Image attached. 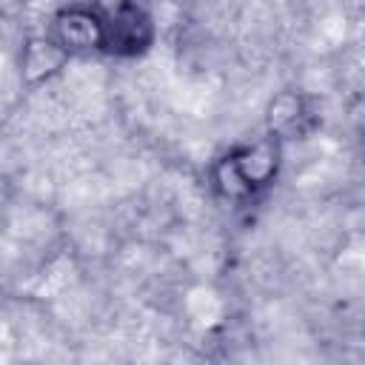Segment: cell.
Segmentation results:
<instances>
[{
	"label": "cell",
	"mask_w": 365,
	"mask_h": 365,
	"mask_svg": "<svg viewBox=\"0 0 365 365\" xmlns=\"http://www.w3.org/2000/svg\"><path fill=\"white\" fill-rule=\"evenodd\" d=\"M279 168H282V143L265 134L259 140L228 148L222 157L211 163L208 177H211V188L225 202L245 205L274 185Z\"/></svg>",
	"instance_id": "cell-1"
},
{
	"label": "cell",
	"mask_w": 365,
	"mask_h": 365,
	"mask_svg": "<svg viewBox=\"0 0 365 365\" xmlns=\"http://www.w3.org/2000/svg\"><path fill=\"white\" fill-rule=\"evenodd\" d=\"M100 6V26L103 43L100 54L108 57H143L157 40V20L140 3H97Z\"/></svg>",
	"instance_id": "cell-2"
},
{
	"label": "cell",
	"mask_w": 365,
	"mask_h": 365,
	"mask_svg": "<svg viewBox=\"0 0 365 365\" xmlns=\"http://www.w3.org/2000/svg\"><path fill=\"white\" fill-rule=\"evenodd\" d=\"M100 6L97 3H68L60 6L51 20L46 34L68 54H91L100 51L103 43V26H100Z\"/></svg>",
	"instance_id": "cell-3"
},
{
	"label": "cell",
	"mask_w": 365,
	"mask_h": 365,
	"mask_svg": "<svg viewBox=\"0 0 365 365\" xmlns=\"http://www.w3.org/2000/svg\"><path fill=\"white\" fill-rule=\"evenodd\" d=\"M317 125V114L311 97L294 88L277 91L265 106V134L277 137L279 143L305 137Z\"/></svg>",
	"instance_id": "cell-4"
},
{
	"label": "cell",
	"mask_w": 365,
	"mask_h": 365,
	"mask_svg": "<svg viewBox=\"0 0 365 365\" xmlns=\"http://www.w3.org/2000/svg\"><path fill=\"white\" fill-rule=\"evenodd\" d=\"M68 60L71 57L48 34H31V37H26V43L20 48V80L31 88L43 86L46 80L60 74Z\"/></svg>",
	"instance_id": "cell-5"
}]
</instances>
